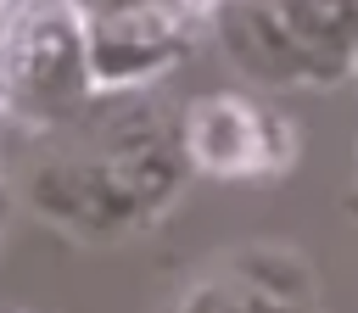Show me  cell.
<instances>
[{"label": "cell", "mask_w": 358, "mask_h": 313, "mask_svg": "<svg viewBox=\"0 0 358 313\" xmlns=\"http://www.w3.org/2000/svg\"><path fill=\"white\" fill-rule=\"evenodd\" d=\"M190 179L173 106L151 84L95 89L67 117L28 129L11 184L56 235L78 246H117L157 229Z\"/></svg>", "instance_id": "6da1fadb"}, {"label": "cell", "mask_w": 358, "mask_h": 313, "mask_svg": "<svg viewBox=\"0 0 358 313\" xmlns=\"http://www.w3.org/2000/svg\"><path fill=\"white\" fill-rule=\"evenodd\" d=\"M207 34L257 89H341L358 67V0H218Z\"/></svg>", "instance_id": "7a4b0ae2"}, {"label": "cell", "mask_w": 358, "mask_h": 313, "mask_svg": "<svg viewBox=\"0 0 358 313\" xmlns=\"http://www.w3.org/2000/svg\"><path fill=\"white\" fill-rule=\"evenodd\" d=\"M95 95L67 0H0V129H45Z\"/></svg>", "instance_id": "3957f363"}, {"label": "cell", "mask_w": 358, "mask_h": 313, "mask_svg": "<svg viewBox=\"0 0 358 313\" xmlns=\"http://www.w3.org/2000/svg\"><path fill=\"white\" fill-rule=\"evenodd\" d=\"M173 123H179V151L190 173H207V179L263 184L291 173L296 162V123L252 89H207L190 106H179Z\"/></svg>", "instance_id": "277c9868"}, {"label": "cell", "mask_w": 358, "mask_h": 313, "mask_svg": "<svg viewBox=\"0 0 358 313\" xmlns=\"http://www.w3.org/2000/svg\"><path fill=\"white\" fill-rule=\"evenodd\" d=\"M162 313H324V285L291 240H241L196 268Z\"/></svg>", "instance_id": "5b68a950"}, {"label": "cell", "mask_w": 358, "mask_h": 313, "mask_svg": "<svg viewBox=\"0 0 358 313\" xmlns=\"http://www.w3.org/2000/svg\"><path fill=\"white\" fill-rule=\"evenodd\" d=\"M6 218H11V179H6V162H0V229H6Z\"/></svg>", "instance_id": "8992f818"}]
</instances>
